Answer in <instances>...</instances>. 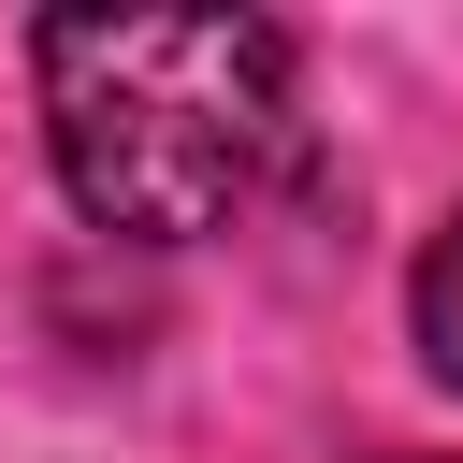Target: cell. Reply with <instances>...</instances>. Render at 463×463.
Instances as JSON below:
<instances>
[{"label":"cell","instance_id":"6da1fadb","mask_svg":"<svg viewBox=\"0 0 463 463\" xmlns=\"http://www.w3.org/2000/svg\"><path fill=\"white\" fill-rule=\"evenodd\" d=\"M29 72H43L58 188L116 246H203L260 217L304 159L275 14H43Z\"/></svg>","mask_w":463,"mask_h":463},{"label":"cell","instance_id":"7a4b0ae2","mask_svg":"<svg viewBox=\"0 0 463 463\" xmlns=\"http://www.w3.org/2000/svg\"><path fill=\"white\" fill-rule=\"evenodd\" d=\"M405 318H420V362L463 391V217H434V246H420V275H405Z\"/></svg>","mask_w":463,"mask_h":463},{"label":"cell","instance_id":"3957f363","mask_svg":"<svg viewBox=\"0 0 463 463\" xmlns=\"http://www.w3.org/2000/svg\"><path fill=\"white\" fill-rule=\"evenodd\" d=\"M405 463H420V449H405Z\"/></svg>","mask_w":463,"mask_h":463}]
</instances>
